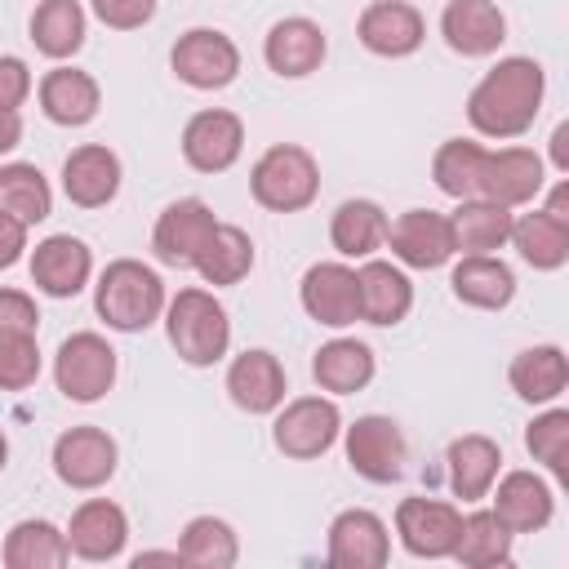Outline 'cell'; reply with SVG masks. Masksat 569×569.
I'll return each instance as SVG.
<instances>
[{"label": "cell", "mask_w": 569, "mask_h": 569, "mask_svg": "<svg viewBox=\"0 0 569 569\" xmlns=\"http://www.w3.org/2000/svg\"><path fill=\"white\" fill-rule=\"evenodd\" d=\"M22 142V116L13 107H0V156Z\"/></svg>", "instance_id": "47"}, {"label": "cell", "mask_w": 569, "mask_h": 569, "mask_svg": "<svg viewBox=\"0 0 569 569\" xmlns=\"http://www.w3.org/2000/svg\"><path fill=\"white\" fill-rule=\"evenodd\" d=\"M240 151H244V124L236 111L204 107L182 129V160L196 173H222L240 160Z\"/></svg>", "instance_id": "10"}, {"label": "cell", "mask_w": 569, "mask_h": 569, "mask_svg": "<svg viewBox=\"0 0 569 569\" xmlns=\"http://www.w3.org/2000/svg\"><path fill=\"white\" fill-rule=\"evenodd\" d=\"M311 378H316L320 391H333V396L365 391L369 378H373V347L360 342V338H333L316 351Z\"/></svg>", "instance_id": "30"}, {"label": "cell", "mask_w": 569, "mask_h": 569, "mask_svg": "<svg viewBox=\"0 0 569 569\" xmlns=\"http://www.w3.org/2000/svg\"><path fill=\"white\" fill-rule=\"evenodd\" d=\"M53 382L67 400L76 405H93L111 391L116 382V351L102 333H71L62 338L58 356H53Z\"/></svg>", "instance_id": "5"}, {"label": "cell", "mask_w": 569, "mask_h": 569, "mask_svg": "<svg viewBox=\"0 0 569 569\" xmlns=\"http://www.w3.org/2000/svg\"><path fill=\"white\" fill-rule=\"evenodd\" d=\"M218 227L213 209L196 196L187 200H173L160 218H156V231H151V249L164 267H196V253L204 249L209 231Z\"/></svg>", "instance_id": "15"}, {"label": "cell", "mask_w": 569, "mask_h": 569, "mask_svg": "<svg viewBox=\"0 0 569 569\" xmlns=\"http://www.w3.org/2000/svg\"><path fill=\"white\" fill-rule=\"evenodd\" d=\"M329 240L342 258H369L387 244V213L378 200H342L329 218Z\"/></svg>", "instance_id": "33"}, {"label": "cell", "mask_w": 569, "mask_h": 569, "mask_svg": "<svg viewBox=\"0 0 569 569\" xmlns=\"http://www.w3.org/2000/svg\"><path fill=\"white\" fill-rule=\"evenodd\" d=\"M0 213H13L18 222L36 227L53 213V191L36 164H0Z\"/></svg>", "instance_id": "39"}, {"label": "cell", "mask_w": 569, "mask_h": 569, "mask_svg": "<svg viewBox=\"0 0 569 569\" xmlns=\"http://www.w3.org/2000/svg\"><path fill=\"white\" fill-rule=\"evenodd\" d=\"M347 462L369 485H391L405 471V436L387 413H365L347 427Z\"/></svg>", "instance_id": "8"}, {"label": "cell", "mask_w": 569, "mask_h": 569, "mask_svg": "<svg viewBox=\"0 0 569 569\" xmlns=\"http://www.w3.org/2000/svg\"><path fill=\"white\" fill-rule=\"evenodd\" d=\"M31 44L44 58H71L84 44V9L80 0H40L31 13Z\"/></svg>", "instance_id": "37"}, {"label": "cell", "mask_w": 569, "mask_h": 569, "mask_svg": "<svg viewBox=\"0 0 569 569\" xmlns=\"http://www.w3.org/2000/svg\"><path fill=\"white\" fill-rule=\"evenodd\" d=\"M27 93H31V71H27V62L22 58H13V53H4L0 58V107H22L27 102Z\"/></svg>", "instance_id": "45"}, {"label": "cell", "mask_w": 569, "mask_h": 569, "mask_svg": "<svg viewBox=\"0 0 569 569\" xmlns=\"http://www.w3.org/2000/svg\"><path fill=\"white\" fill-rule=\"evenodd\" d=\"M511 244L520 249V258L538 271H556L569 262V222L533 209L525 218H511Z\"/></svg>", "instance_id": "35"}, {"label": "cell", "mask_w": 569, "mask_h": 569, "mask_svg": "<svg viewBox=\"0 0 569 569\" xmlns=\"http://www.w3.org/2000/svg\"><path fill=\"white\" fill-rule=\"evenodd\" d=\"M542 93H547V71L533 58H502L471 89L467 120L485 138H520L538 120Z\"/></svg>", "instance_id": "1"}, {"label": "cell", "mask_w": 569, "mask_h": 569, "mask_svg": "<svg viewBox=\"0 0 569 569\" xmlns=\"http://www.w3.org/2000/svg\"><path fill=\"white\" fill-rule=\"evenodd\" d=\"M0 556H4L9 569H62L71 560L67 529H58L53 520H18L4 533Z\"/></svg>", "instance_id": "32"}, {"label": "cell", "mask_w": 569, "mask_h": 569, "mask_svg": "<svg viewBox=\"0 0 569 569\" xmlns=\"http://www.w3.org/2000/svg\"><path fill=\"white\" fill-rule=\"evenodd\" d=\"M356 284H360V320H369V325H400L413 307V284L391 262L369 258L356 271Z\"/></svg>", "instance_id": "27"}, {"label": "cell", "mask_w": 569, "mask_h": 569, "mask_svg": "<svg viewBox=\"0 0 569 569\" xmlns=\"http://www.w3.org/2000/svg\"><path fill=\"white\" fill-rule=\"evenodd\" d=\"M542 191V156L529 151V147H502V151H485V164H480V200H493V204H529L533 196Z\"/></svg>", "instance_id": "18"}, {"label": "cell", "mask_w": 569, "mask_h": 569, "mask_svg": "<svg viewBox=\"0 0 569 569\" xmlns=\"http://www.w3.org/2000/svg\"><path fill=\"white\" fill-rule=\"evenodd\" d=\"M449 284H453V298L458 302L480 307V311H502L516 298V276L493 253H462V262L453 267Z\"/></svg>", "instance_id": "26"}, {"label": "cell", "mask_w": 569, "mask_h": 569, "mask_svg": "<svg viewBox=\"0 0 569 569\" xmlns=\"http://www.w3.org/2000/svg\"><path fill=\"white\" fill-rule=\"evenodd\" d=\"M36 325H40L36 298L22 293V289H0V329H27V333H36Z\"/></svg>", "instance_id": "44"}, {"label": "cell", "mask_w": 569, "mask_h": 569, "mask_svg": "<svg viewBox=\"0 0 569 569\" xmlns=\"http://www.w3.org/2000/svg\"><path fill=\"white\" fill-rule=\"evenodd\" d=\"M129 542V516L124 507L107 502V498H89L71 511V525H67V547L71 556L89 560V565H107L124 551Z\"/></svg>", "instance_id": "17"}, {"label": "cell", "mask_w": 569, "mask_h": 569, "mask_svg": "<svg viewBox=\"0 0 569 569\" xmlns=\"http://www.w3.org/2000/svg\"><path fill=\"white\" fill-rule=\"evenodd\" d=\"M493 516L511 529V533H538L551 525L556 516V493L542 476L533 471H507L498 480V493H493Z\"/></svg>", "instance_id": "24"}, {"label": "cell", "mask_w": 569, "mask_h": 569, "mask_svg": "<svg viewBox=\"0 0 569 569\" xmlns=\"http://www.w3.org/2000/svg\"><path fill=\"white\" fill-rule=\"evenodd\" d=\"M253 267V240L249 231L218 222L204 240V249L196 253V271L204 276V284H240Z\"/></svg>", "instance_id": "36"}, {"label": "cell", "mask_w": 569, "mask_h": 569, "mask_svg": "<svg viewBox=\"0 0 569 569\" xmlns=\"http://www.w3.org/2000/svg\"><path fill=\"white\" fill-rule=\"evenodd\" d=\"M458 525H462V511L440 498H405L396 507L400 547L418 560H445L458 542Z\"/></svg>", "instance_id": "12"}, {"label": "cell", "mask_w": 569, "mask_h": 569, "mask_svg": "<svg viewBox=\"0 0 569 569\" xmlns=\"http://www.w3.org/2000/svg\"><path fill=\"white\" fill-rule=\"evenodd\" d=\"M249 191L271 213H298L320 196V164L298 142H276L258 156L249 173Z\"/></svg>", "instance_id": "4"}, {"label": "cell", "mask_w": 569, "mask_h": 569, "mask_svg": "<svg viewBox=\"0 0 569 569\" xmlns=\"http://www.w3.org/2000/svg\"><path fill=\"white\" fill-rule=\"evenodd\" d=\"M525 449L556 480H565L569 476V409H547L542 418H533L529 431H525Z\"/></svg>", "instance_id": "41"}, {"label": "cell", "mask_w": 569, "mask_h": 569, "mask_svg": "<svg viewBox=\"0 0 569 569\" xmlns=\"http://www.w3.org/2000/svg\"><path fill=\"white\" fill-rule=\"evenodd\" d=\"M440 36L462 58H485L507 40V18L493 0H449L440 13Z\"/></svg>", "instance_id": "23"}, {"label": "cell", "mask_w": 569, "mask_h": 569, "mask_svg": "<svg viewBox=\"0 0 569 569\" xmlns=\"http://www.w3.org/2000/svg\"><path fill=\"white\" fill-rule=\"evenodd\" d=\"M62 191L80 209H102L120 191V156L102 142H84L62 160Z\"/></svg>", "instance_id": "21"}, {"label": "cell", "mask_w": 569, "mask_h": 569, "mask_svg": "<svg viewBox=\"0 0 569 569\" xmlns=\"http://www.w3.org/2000/svg\"><path fill=\"white\" fill-rule=\"evenodd\" d=\"M329 565L333 569H382L391 560V533L378 511L347 507L329 520Z\"/></svg>", "instance_id": "9"}, {"label": "cell", "mask_w": 569, "mask_h": 569, "mask_svg": "<svg viewBox=\"0 0 569 569\" xmlns=\"http://www.w3.org/2000/svg\"><path fill=\"white\" fill-rule=\"evenodd\" d=\"M164 329H169V347L196 369L218 365L231 347L227 307L209 289H178V298L164 302Z\"/></svg>", "instance_id": "3"}, {"label": "cell", "mask_w": 569, "mask_h": 569, "mask_svg": "<svg viewBox=\"0 0 569 569\" xmlns=\"http://www.w3.org/2000/svg\"><path fill=\"white\" fill-rule=\"evenodd\" d=\"M40 378V347L27 329H0V391H27Z\"/></svg>", "instance_id": "42"}, {"label": "cell", "mask_w": 569, "mask_h": 569, "mask_svg": "<svg viewBox=\"0 0 569 569\" xmlns=\"http://www.w3.org/2000/svg\"><path fill=\"white\" fill-rule=\"evenodd\" d=\"M89 271H93V253L76 236H44L31 253V280L49 298H76L89 284Z\"/></svg>", "instance_id": "22"}, {"label": "cell", "mask_w": 569, "mask_h": 569, "mask_svg": "<svg viewBox=\"0 0 569 569\" xmlns=\"http://www.w3.org/2000/svg\"><path fill=\"white\" fill-rule=\"evenodd\" d=\"M169 67L191 89H227L240 76V49L231 36H222L213 27H191L173 40Z\"/></svg>", "instance_id": "7"}, {"label": "cell", "mask_w": 569, "mask_h": 569, "mask_svg": "<svg viewBox=\"0 0 569 569\" xmlns=\"http://www.w3.org/2000/svg\"><path fill=\"white\" fill-rule=\"evenodd\" d=\"M356 36L378 58H409V53H418V44L427 36V22L409 0H373V4L360 9Z\"/></svg>", "instance_id": "14"}, {"label": "cell", "mask_w": 569, "mask_h": 569, "mask_svg": "<svg viewBox=\"0 0 569 569\" xmlns=\"http://www.w3.org/2000/svg\"><path fill=\"white\" fill-rule=\"evenodd\" d=\"M298 293H302V311L316 325L347 329V325L360 320V284H356V271L347 262H316V267H307Z\"/></svg>", "instance_id": "13"}, {"label": "cell", "mask_w": 569, "mask_h": 569, "mask_svg": "<svg viewBox=\"0 0 569 569\" xmlns=\"http://www.w3.org/2000/svg\"><path fill=\"white\" fill-rule=\"evenodd\" d=\"M338 431H342V413H338V405L329 396H298L271 422L276 449L284 458H298V462H311V458L329 453Z\"/></svg>", "instance_id": "6"}, {"label": "cell", "mask_w": 569, "mask_h": 569, "mask_svg": "<svg viewBox=\"0 0 569 569\" xmlns=\"http://www.w3.org/2000/svg\"><path fill=\"white\" fill-rule=\"evenodd\" d=\"M449 462V489L462 498V502H480L493 480H498V467H502V449L489 440V436H458L445 453Z\"/></svg>", "instance_id": "29"}, {"label": "cell", "mask_w": 569, "mask_h": 569, "mask_svg": "<svg viewBox=\"0 0 569 569\" xmlns=\"http://www.w3.org/2000/svg\"><path fill=\"white\" fill-rule=\"evenodd\" d=\"M27 249V222H18L13 213H0V271L13 267Z\"/></svg>", "instance_id": "46"}, {"label": "cell", "mask_w": 569, "mask_h": 569, "mask_svg": "<svg viewBox=\"0 0 569 569\" xmlns=\"http://www.w3.org/2000/svg\"><path fill=\"white\" fill-rule=\"evenodd\" d=\"M511 529L493 516V511H471L458 525V542H453V560L467 569H493V565H511Z\"/></svg>", "instance_id": "34"}, {"label": "cell", "mask_w": 569, "mask_h": 569, "mask_svg": "<svg viewBox=\"0 0 569 569\" xmlns=\"http://www.w3.org/2000/svg\"><path fill=\"white\" fill-rule=\"evenodd\" d=\"M542 213H551V218L569 222V182H556V187H551V196H547V209H542Z\"/></svg>", "instance_id": "49"}, {"label": "cell", "mask_w": 569, "mask_h": 569, "mask_svg": "<svg viewBox=\"0 0 569 569\" xmlns=\"http://www.w3.org/2000/svg\"><path fill=\"white\" fill-rule=\"evenodd\" d=\"M325 53H329V40H325L320 22H311V18H280L262 40L267 67L284 80H302V76L320 71Z\"/></svg>", "instance_id": "20"}, {"label": "cell", "mask_w": 569, "mask_h": 569, "mask_svg": "<svg viewBox=\"0 0 569 569\" xmlns=\"http://www.w3.org/2000/svg\"><path fill=\"white\" fill-rule=\"evenodd\" d=\"M102 107V89L89 71L80 67H53L44 80H40V111L62 124V129H80L98 116Z\"/></svg>", "instance_id": "25"}, {"label": "cell", "mask_w": 569, "mask_h": 569, "mask_svg": "<svg viewBox=\"0 0 569 569\" xmlns=\"http://www.w3.org/2000/svg\"><path fill=\"white\" fill-rule=\"evenodd\" d=\"M387 244L405 267H418V271H436L453 258L449 218L436 209H409L396 222H387Z\"/></svg>", "instance_id": "16"}, {"label": "cell", "mask_w": 569, "mask_h": 569, "mask_svg": "<svg viewBox=\"0 0 569 569\" xmlns=\"http://www.w3.org/2000/svg\"><path fill=\"white\" fill-rule=\"evenodd\" d=\"M89 9L111 31H138L156 18V0H89Z\"/></svg>", "instance_id": "43"}, {"label": "cell", "mask_w": 569, "mask_h": 569, "mask_svg": "<svg viewBox=\"0 0 569 569\" xmlns=\"http://www.w3.org/2000/svg\"><path fill=\"white\" fill-rule=\"evenodd\" d=\"M511 209L493 204V200H458V209L449 213V236H453V253H493L511 240Z\"/></svg>", "instance_id": "28"}, {"label": "cell", "mask_w": 569, "mask_h": 569, "mask_svg": "<svg viewBox=\"0 0 569 569\" xmlns=\"http://www.w3.org/2000/svg\"><path fill=\"white\" fill-rule=\"evenodd\" d=\"M93 307L107 320V329H116V333H142L164 311V280L147 262H138V258H116L98 276Z\"/></svg>", "instance_id": "2"}, {"label": "cell", "mask_w": 569, "mask_h": 569, "mask_svg": "<svg viewBox=\"0 0 569 569\" xmlns=\"http://www.w3.org/2000/svg\"><path fill=\"white\" fill-rule=\"evenodd\" d=\"M116 458H120L116 440L102 427H89V422L62 431L53 440V471L71 489H98V485H107L116 476Z\"/></svg>", "instance_id": "11"}, {"label": "cell", "mask_w": 569, "mask_h": 569, "mask_svg": "<svg viewBox=\"0 0 569 569\" xmlns=\"http://www.w3.org/2000/svg\"><path fill=\"white\" fill-rule=\"evenodd\" d=\"M551 164L560 173H569V124H556V133H551Z\"/></svg>", "instance_id": "48"}, {"label": "cell", "mask_w": 569, "mask_h": 569, "mask_svg": "<svg viewBox=\"0 0 569 569\" xmlns=\"http://www.w3.org/2000/svg\"><path fill=\"white\" fill-rule=\"evenodd\" d=\"M4 458H9V440H4V431H0V471H4Z\"/></svg>", "instance_id": "50"}, {"label": "cell", "mask_w": 569, "mask_h": 569, "mask_svg": "<svg viewBox=\"0 0 569 569\" xmlns=\"http://www.w3.org/2000/svg\"><path fill=\"white\" fill-rule=\"evenodd\" d=\"M178 560L182 565H196V569H231L240 560V538L227 520L218 516H196L187 520L182 529V542H178Z\"/></svg>", "instance_id": "38"}, {"label": "cell", "mask_w": 569, "mask_h": 569, "mask_svg": "<svg viewBox=\"0 0 569 569\" xmlns=\"http://www.w3.org/2000/svg\"><path fill=\"white\" fill-rule=\"evenodd\" d=\"M507 378H511V391H516L520 400H529V405H551V400L565 391V382H569L565 347H556V342L525 347V351L511 360Z\"/></svg>", "instance_id": "31"}, {"label": "cell", "mask_w": 569, "mask_h": 569, "mask_svg": "<svg viewBox=\"0 0 569 569\" xmlns=\"http://www.w3.org/2000/svg\"><path fill=\"white\" fill-rule=\"evenodd\" d=\"M480 164H485V147L471 138H449L436 147L431 156V178L445 196L453 200H471L480 191Z\"/></svg>", "instance_id": "40"}, {"label": "cell", "mask_w": 569, "mask_h": 569, "mask_svg": "<svg viewBox=\"0 0 569 569\" xmlns=\"http://www.w3.org/2000/svg\"><path fill=\"white\" fill-rule=\"evenodd\" d=\"M284 391H289L284 365L262 347L240 351L231 360V369H227V396L244 413H276L284 405Z\"/></svg>", "instance_id": "19"}]
</instances>
